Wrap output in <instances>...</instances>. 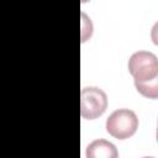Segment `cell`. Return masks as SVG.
Returning <instances> with one entry per match:
<instances>
[{
    "label": "cell",
    "instance_id": "obj_4",
    "mask_svg": "<svg viewBox=\"0 0 158 158\" xmlns=\"http://www.w3.org/2000/svg\"><path fill=\"white\" fill-rule=\"evenodd\" d=\"M86 158H118L117 148L106 139H95L86 147Z\"/></svg>",
    "mask_w": 158,
    "mask_h": 158
},
{
    "label": "cell",
    "instance_id": "obj_3",
    "mask_svg": "<svg viewBox=\"0 0 158 158\" xmlns=\"http://www.w3.org/2000/svg\"><path fill=\"white\" fill-rule=\"evenodd\" d=\"M107 107L106 94L96 88L88 86L80 94V115L86 120H94L101 116Z\"/></svg>",
    "mask_w": 158,
    "mask_h": 158
},
{
    "label": "cell",
    "instance_id": "obj_2",
    "mask_svg": "<svg viewBox=\"0 0 158 158\" xmlns=\"http://www.w3.org/2000/svg\"><path fill=\"white\" fill-rule=\"evenodd\" d=\"M138 128V118L132 110H115L106 120V131L117 139H126Z\"/></svg>",
    "mask_w": 158,
    "mask_h": 158
},
{
    "label": "cell",
    "instance_id": "obj_1",
    "mask_svg": "<svg viewBox=\"0 0 158 158\" xmlns=\"http://www.w3.org/2000/svg\"><path fill=\"white\" fill-rule=\"evenodd\" d=\"M128 72L135 79V86L143 96H158V59L148 51L135 52L128 59Z\"/></svg>",
    "mask_w": 158,
    "mask_h": 158
},
{
    "label": "cell",
    "instance_id": "obj_5",
    "mask_svg": "<svg viewBox=\"0 0 158 158\" xmlns=\"http://www.w3.org/2000/svg\"><path fill=\"white\" fill-rule=\"evenodd\" d=\"M143 158H154V157H143Z\"/></svg>",
    "mask_w": 158,
    "mask_h": 158
}]
</instances>
